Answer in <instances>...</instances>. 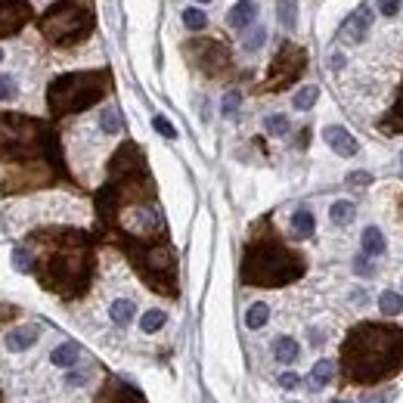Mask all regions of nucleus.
Here are the masks:
<instances>
[{
  "label": "nucleus",
  "instance_id": "1",
  "mask_svg": "<svg viewBox=\"0 0 403 403\" xmlns=\"http://www.w3.org/2000/svg\"><path fill=\"white\" fill-rule=\"evenodd\" d=\"M341 366L347 378L360 384H375L403 369V329L363 322L351 329L341 347Z\"/></svg>",
  "mask_w": 403,
  "mask_h": 403
},
{
  "label": "nucleus",
  "instance_id": "2",
  "mask_svg": "<svg viewBox=\"0 0 403 403\" xmlns=\"http://www.w3.org/2000/svg\"><path fill=\"white\" fill-rule=\"evenodd\" d=\"M90 276V248L81 233H59V245L50 248L41 264V279L47 289L62 291L65 298L78 295Z\"/></svg>",
  "mask_w": 403,
  "mask_h": 403
},
{
  "label": "nucleus",
  "instance_id": "3",
  "mask_svg": "<svg viewBox=\"0 0 403 403\" xmlns=\"http://www.w3.org/2000/svg\"><path fill=\"white\" fill-rule=\"evenodd\" d=\"M304 273V260L291 254L282 242L276 239H258L245 248V260H242V282L248 285H264V289H276Z\"/></svg>",
  "mask_w": 403,
  "mask_h": 403
},
{
  "label": "nucleus",
  "instance_id": "4",
  "mask_svg": "<svg viewBox=\"0 0 403 403\" xmlns=\"http://www.w3.org/2000/svg\"><path fill=\"white\" fill-rule=\"evenodd\" d=\"M109 90V72H68L50 84L47 103L53 115H72V112H84L87 105L99 103Z\"/></svg>",
  "mask_w": 403,
  "mask_h": 403
},
{
  "label": "nucleus",
  "instance_id": "5",
  "mask_svg": "<svg viewBox=\"0 0 403 403\" xmlns=\"http://www.w3.org/2000/svg\"><path fill=\"white\" fill-rule=\"evenodd\" d=\"M50 130L37 121L22 115H0V158L22 161L43 152V143H50Z\"/></svg>",
  "mask_w": 403,
  "mask_h": 403
},
{
  "label": "nucleus",
  "instance_id": "6",
  "mask_svg": "<svg viewBox=\"0 0 403 403\" xmlns=\"http://www.w3.org/2000/svg\"><path fill=\"white\" fill-rule=\"evenodd\" d=\"M90 25H93V16L81 0H59V3H53L41 19H37L41 34L53 43L81 41V37L90 31Z\"/></svg>",
  "mask_w": 403,
  "mask_h": 403
},
{
  "label": "nucleus",
  "instance_id": "7",
  "mask_svg": "<svg viewBox=\"0 0 403 403\" xmlns=\"http://www.w3.org/2000/svg\"><path fill=\"white\" fill-rule=\"evenodd\" d=\"M130 258L140 267V273L152 282V289H171L174 282V254L167 245H140L130 248Z\"/></svg>",
  "mask_w": 403,
  "mask_h": 403
},
{
  "label": "nucleus",
  "instance_id": "8",
  "mask_svg": "<svg viewBox=\"0 0 403 403\" xmlns=\"http://www.w3.org/2000/svg\"><path fill=\"white\" fill-rule=\"evenodd\" d=\"M298 56H304L298 47H291V43H285L282 50L276 53V59H273V68H270V87L273 90H279L282 84H289L291 78H298L304 68V62H295V65H289L291 59H298Z\"/></svg>",
  "mask_w": 403,
  "mask_h": 403
},
{
  "label": "nucleus",
  "instance_id": "9",
  "mask_svg": "<svg viewBox=\"0 0 403 403\" xmlns=\"http://www.w3.org/2000/svg\"><path fill=\"white\" fill-rule=\"evenodd\" d=\"M124 227H127L134 236H152V233L161 229V214L152 208V205L136 202L134 208L124 211Z\"/></svg>",
  "mask_w": 403,
  "mask_h": 403
},
{
  "label": "nucleus",
  "instance_id": "10",
  "mask_svg": "<svg viewBox=\"0 0 403 403\" xmlns=\"http://www.w3.org/2000/svg\"><path fill=\"white\" fill-rule=\"evenodd\" d=\"M372 19H375V12H372L369 3L357 6V10H353L351 16L341 22V37H344L347 43H360L366 37V31L372 28Z\"/></svg>",
  "mask_w": 403,
  "mask_h": 403
},
{
  "label": "nucleus",
  "instance_id": "11",
  "mask_svg": "<svg viewBox=\"0 0 403 403\" xmlns=\"http://www.w3.org/2000/svg\"><path fill=\"white\" fill-rule=\"evenodd\" d=\"M28 3L25 0H0V37L16 34L28 22Z\"/></svg>",
  "mask_w": 403,
  "mask_h": 403
},
{
  "label": "nucleus",
  "instance_id": "12",
  "mask_svg": "<svg viewBox=\"0 0 403 403\" xmlns=\"http://www.w3.org/2000/svg\"><path fill=\"white\" fill-rule=\"evenodd\" d=\"M322 140H326V146L332 149L335 155H341V158H353V155L360 152L357 140L351 136V130L341 127V124H329V127H322Z\"/></svg>",
  "mask_w": 403,
  "mask_h": 403
},
{
  "label": "nucleus",
  "instance_id": "13",
  "mask_svg": "<svg viewBox=\"0 0 403 403\" xmlns=\"http://www.w3.org/2000/svg\"><path fill=\"white\" fill-rule=\"evenodd\" d=\"M254 19H258V3H254V0H239V3H233L227 12V25L236 31H245Z\"/></svg>",
  "mask_w": 403,
  "mask_h": 403
},
{
  "label": "nucleus",
  "instance_id": "14",
  "mask_svg": "<svg viewBox=\"0 0 403 403\" xmlns=\"http://www.w3.org/2000/svg\"><path fill=\"white\" fill-rule=\"evenodd\" d=\"M37 338H41V329L37 326H16L6 332V351L22 353V351H28Z\"/></svg>",
  "mask_w": 403,
  "mask_h": 403
},
{
  "label": "nucleus",
  "instance_id": "15",
  "mask_svg": "<svg viewBox=\"0 0 403 403\" xmlns=\"http://www.w3.org/2000/svg\"><path fill=\"white\" fill-rule=\"evenodd\" d=\"M99 403H146L143 394L136 388H130L127 382H109L103 391V400Z\"/></svg>",
  "mask_w": 403,
  "mask_h": 403
},
{
  "label": "nucleus",
  "instance_id": "16",
  "mask_svg": "<svg viewBox=\"0 0 403 403\" xmlns=\"http://www.w3.org/2000/svg\"><path fill=\"white\" fill-rule=\"evenodd\" d=\"M360 245H363V254H366V258H378V254H384L388 242H384V233H382L378 227H366L363 236H360Z\"/></svg>",
  "mask_w": 403,
  "mask_h": 403
},
{
  "label": "nucleus",
  "instance_id": "17",
  "mask_svg": "<svg viewBox=\"0 0 403 403\" xmlns=\"http://www.w3.org/2000/svg\"><path fill=\"white\" fill-rule=\"evenodd\" d=\"M313 229H316V220L307 208H298L295 214H291V239H310Z\"/></svg>",
  "mask_w": 403,
  "mask_h": 403
},
{
  "label": "nucleus",
  "instance_id": "18",
  "mask_svg": "<svg viewBox=\"0 0 403 403\" xmlns=\"http://www.w3.org/2000/svg\"><path fill=\"white\" fill-rule=\"evenodd\" d=\"M50 360H53V366H59V369H72V366L81 360V347L74 344V341H65V344H59L53 353H50Z\"/></svg>",
  "mask_w": 403,
  "mask_h": 403
},
{
  "label": "nucleus",
  "instance_id": "19",
  "mask_svg": "<svg viewBox=\"0 0 403 403\" xmlns=\"http://www.w3.org/2000/svg\"><path fill=\"white\" fill-rule=\"evenodd\" d=\"M134 313H136V304L130 301V298H115V301L109 304V316L115 326H127V322L134 320Z\"/></svg>",
  "mask_w": 403,
  "mask_h": 403
},
{
  "label": "nucleus",
  "instance_id": "20",
  "mask_svg": "<svg viewBox=\"0 0 403 403\" xmlns=\"http://www.w3.org/2000/svg\"><path fill=\"white\" fill-rule=\"evenodd\" d=\"M335 378V363L332 360H320V363L313 366V369H310V378H307V384L313 391H320V388H326L329 382H332Z\"/></svg>",
  "mask_w": 403,
  "mask_h": 403
},
{
  "label": "nucleus",
  "instance_id": "21",
  "mask_svg": "<svg viewBox=\"0 0 403 403\" xmlns=\"http://www.w3.org/2000/svg\"><path fill=\"white\" fill-rule=\"evenodd\" d=\"M298 353H301V347H298V341L289 338V335H282V338L273 341V357H276L279 363H295Z\"/></svg>",
  "mask_w": 403,
  "mask_h": 403
},
{
  "label": "nucleus",
  "instance_id": "22",
  "mask_svg": "<svg viewBox=\"0 0 403 403\" xmlns=\"http://www.w3.org/2000/svg\"><path fill=\"white\" fill-rule=\"evenodd\" d=\"M329 217H332V223H338V227H347V223L357 217V205L347 202V198H338V202H332V208H329Z\"/></svg>",
  "mask_w": 403,
  "mask_h": 403
},
{
  "label": "nucleus",
  "instance_id": "23",
  "mask_svg": "<svg viewBox=\"0 0 403 403\" xmlns=\"http://www.w3.org/2000/svg\"><path fill=\"white\" fill-rule=\"evenodd\" d=\"M276 19L285 31H295L298 25V0H276Z\"/></svg>",
  "mask_w": 403,
  "mask_h": 403
},
{
  "label": "nucleus",
  "instance_id": "24",
  "mask_svg": "<svg viewBox=\"0 0 403 403\" xmlns=\"http://www.w3.org/2000/svg\"><path fill=\"white\" fill-rule=\"evenodd\" d=\"M378 310H382L384 316H397V313H403V295L400 291H382L378 295Z\"/></svg>",
  "mask_w": 403,
  "mask_h": 403
},
{
  "label": "nucleus",
  "instance_id": "25",
  "mask_svg": "<svg viewBox=\"0 0 403 403\" xmlns=\"http://www.w3.org/2000/svg\"><path fill=\"white\" fill-rule=\"evenodd\" d=\"M316 99H320V87L307 84V87H301V90L291 96V105H295L298 112H307V109H313L316 105Z\"/></svg>",
  "mask_w": 403,
  "mask_h": 403
},
{
  "label": "nucleus",
  "instance_id": "26",
  "mask_svg": "<svg viewBox=\"0 0 403 403\" xmlns=\"http://www.w3.org/2000/svg\"><path fill=\"white\" fill-rule=\"evenodd\" d=\"M267 320H270V307H267L264 301H254L251 307L245 310V326H248V329H260V326H267Z\"/></svg>",
  "mask_w": 403,
  "mask_h": 403
},
{
  "label": "nucleus",
  "instance_id": "27",
  "mask_svg": "<svg viewBox=\"0 0 403 403\" xmlns=\"http://www.w3.org/2000/svg\"><path fill=\"white\" fill-rule=\"evenodd\" d=\"M99 127H103V134H109V136L121 134V112H118L115 105L103 109V112H99Z\"/></svg>",
  "mask_w": 403,
  "mask_h": 403
},
{
  "label": "nucleus",
  "instance_id": "28",
  "mask_svg": "<svg viewBox=\"0 0 403 403\" xmlns=\"http://www.w3.org/2000/svg\"><path fill=\"white\" fill-rule=\"evenodd\" d=\"M183 25L189 31H205L208 28V12H202L198 6H186L183 10Z\"/></svg>",
  "mask_w": 403,
  "mask_h": 403
},
{
  "label": "nucleus",
  "instance_id": "29",
  "mask_svg": "<svg viewBox=\"0 0 403 403\" xmlns=\"http://www.w3.org/2000/svg\"><path fill=\"white\" fill-rule=\"evenodd\" d=\"M165 322H167L165 310H146V313H143V320H140V329L146 335H155L161 326H165Z\"/></svg>",
  "mask_w": 403,
  "mask_h": 403
},
{
  "label": "nucleus",
  "instance_id": "30",
  "mask_svg": "<svg viewBox=\"0 0 403 403\" xmlns=\"http://www.w3.org/2000/svg\"><path fill=\"white\" fill-rule=\"evenodd\" d=\"M264 130L270 136H285L291 130V124H289V118L285 115H267L264 118Z\"/></svg>",
  "mask_w": 403,
  "mask_h": 403
},
{
  "label": "nucleus",
  "instance_id": "31",
  "mask_svg": "<svg viewBox=\"0 0 403 403\" xmlns=\"http://www.w3.org/2000/svg\"><path fill=\"white\" fill-rule=\"evenodd\" d=\"M239 105H242V93H239V90H229V93H223L220 115H223V118H236V115H239Z\"/></svg>",
  "mask_w": 403,
  "mask_h": 403
},
{
  "label": "nucleus",
  "instance_id": "32",
  "mask_svg": "<svg viewBox=\"0 0 403 403\" xmlns=\"http://www.w3.org/2000/svg\"><path fill=\"white\" fill-rule=\"evenodd\" d=\"M12 264H16V270H22V273H34V258L28 254V248L25 245L12 248Z\"/></svg>",
  "mask_w": 403,
  "mask_h": 403
},
{
  "label": "nucleus",
  "instance_id": "33",
  "mask_svg": "<svg viewBox=\"0 0 403 403\" xmlns=\"http://www.w3.org/2000/svg\"><path fill=\"white\" fill-rule=\"evenodd\" d=\"M264 41H267V28H264V25H258V28L248 31V37H245V43H242V47H245V53H258V50L264 47Z\"/></svg>",
  "mask_w": 403,
  "mask_h": 403
},
{
  "label": "nucleus",
  "instance_id": "34",
  "mask_svg": "<svg viewBox=\"0 0 403 403\" xmlns=\"http://www.w3.org/2000/svg\"><path fill=\"white\" fill-rule=\"evenodd\" d=\"M19 96V84L12 74H0V103H12Z\"/></svg>",
  "mask_w": 403,
  "mask_h": 403
},
{
  "label": "nucleus",
  "instance_id": "35",
  "mask_svg": "<svg viewBox=\"0 0 403 403\" xmlns=\"http://www.w3.org/2000/svg\"><path fill=\"white\" fill-rule=\"evenodd\" d=\"M382 127L384 130H403V93H400V99H397V105L391 109V115L382 121Z\"/></svg>",
  "mask_w": 403,
  "mask_h": 403
},
{
  "label": "nucleus",
  "instance_id": "36",
  "mask_svg": "<svg viewBox=\"0 0 403 403\" xmlns=\"http://www.w3.org/2000/svg\"><path fill=\"white\" fill-rule=\"evenodd\" d=\"M152 127L158 130L161 136H167V140H177V127H174V124L167 121L165 115H155V118H152Z\"/></svg>",
  "mask_w": 403,
  "mask_h": 403
},
{
  "label": "nucleus",
  "instance_id": "37",
  "mask_svg": "<svg viewBox=\"0 0 403 403\" xmlns=\"http://www.w3.org/2000/svg\"><path fill=\"white\" fill-rule=\"evenodd\" d=\"M353 273H357V276H375V267H372V260L366 258V254H360L357 260H353Z\"/></svg>",
  "mask_w": 403,
  "mask_h": 403
},
{
  "label": "nucleus",
  "instance_id": "38",
  "mask_svg": "<svg viewBox=\"0 0 403 403\" xmlns=\"http://www.w3.org/2000/svg\"><path fill=\"white\" fill-rule=\"evenodd\" d=\"M375 6H378V12H382V16H397V12H400V6H403V0H375Z\"/></svg>",
  "mask_w": 403,
  "mask_h": 403
},
{
  "label": "nucleus",
  "instance_id": "39",
  "mask_svg": "<svg viewBox=\"0 0 403 403\" xmlns=\"http://www.w3.org/2000/svg\"><path fill=\"white\" fill-rule=\"evenodd\" d=\"M372 183V174L369 171H353L347 174V186H369Z\"/></svg>",
  "mask_w": 403,
  "mask_h": 403
},
{
  "label": "nucleus",
  "instance_id": "40",
  "mask_svg": "<svg viewBox=\"0 0 403 403\" xmlns=\"http://www.w3.org/2000/svg\"><path fill=\"white\" fill-rule=\"evenodd\" d=\"M394 400V391H378V394H366L360 403H388Z\"/></svg>",
  "mask_w": 403,
  "mask_h": 403
},
{
  "label": "nucleus",
  "instance_id": "41",
  "mask_svg": "<svg viewBox=\"0 0 403 403\" xmlns=\"http://www.w3.org/2000/svg\"><path fill=\"white\" fill-rule=\"evenodd\" d=\"M279 384H282L285 391H295L298 384H301V378H298L295 372H282V375H279Z\"/></svg>",
  "mask_w": 403,
  "mask_h": 403
},
{
  "label": "nucleus",
  "instance_id": "42",
  "mask_svg": "<svg viewBox=\"0 0 403 403\" xmlns=\"http://www.w3.org/2000/svg\"><path fill=\"white\" fill-rule=\"evenodd\" d=\"M341 65H344V53H332V56H329V68H332V72H338Z\"/></svg>",
  "mask_w": 403,
  "mask_h": 403
},
{
  "label": "nucleus",
  "instance_id": "43",
  "mask_svg": "<svg viewBox=\"0 0 403 403\" xmlns=\"http://www.w3.org/2000/svg\"><path fill=\"white\" fill-rule=\"evenodd\" d=\"M65 382H68V384H84V382H87V372H68Z\"/></svg>",
  "mask_w": 403,
  "mask_h": 403
},
{
  "label": "nucleus",
  "instance_id": "44",
  "mask_svg": "<svg viewBox=\"0 0 403 403\" xmlns=\"http://www.w3.org/2000/svg\"><path fill=\"white\" fill-rule=\"evenodd\" d=\"M196 3H211V0H196Z\"/></svg>",
  "mask_w": 403,
  "mask_h": 403
},
{
  "label": "nucleus",
  "instance_id": "45",
  "mask_svg": "<svg viewBox=\"0 0 403 403\" xmlns=\"http://www.w3.org/2000/svg\"><path fill=\"white\" fill-rule=\"evenodd\" d=\"M0 62H3V47H0Z\"/></svg>",
  "mask_w": 403,
  "mask_h": 403
},
{
  "label": "nucleus",
  "instance_id": "46",
  "mask_svg": "<svg viewBox=\"0 0 403 403\" xmlns=\"http://www.w3.org/2000/svg\"><path fill=\"white\" fill-rule=\"evenodd\" d=\"M332 403H344V400H332Z\"/></svg>",
  "mask_w": 403,
  "mask_h": 403
},
{
  "label": "nucleus",
  "instance_id": "47",
  "mask_svg": "<svg viewBox=\"0 0 403 403\" xmlns=\"http://www.w3.org/2000/svg\"><path fill=\"white\" fill-rule=\"evenodd\" d=\"M0 403H3V397H0Z\"/></svg>",
  "mask_w": 403,
  "mask_h": 403
}]
</instances>
